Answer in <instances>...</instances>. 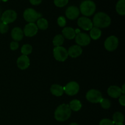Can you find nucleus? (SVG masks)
Masks as SVG:
<instances>
[{
    "label": "nucleus",
    "instance_id": "f257e3e1",
    "mask_svg": "<svg viewBox=\"0 0 125 125\" xmlns=\"http://www.w3.org/2000/svg\"><path fill=\"white\" fill-rule=\"evenodd\" d=\"M72 110L69 105L62 104L57 107L54 112V118L58 122H65L70 117Z\"/></svg>",
    "mask_w": 125,
    "mask_h": 125
},
{
    "label": "nucleus",
    "instance_id": "f03ea898",
    "mask_svg": "<svg viewBox=\"0 0 125 125\" xmlns=\"http://www.w3.org/2000/svg\"><path fill=\"white\" fill-rule=\"evenodd\" d=\"M93 25L98 28H107L111 24V19L109 16L104 12L96 13L93 18Z\"/></svg>",
    "mask_w": 125,
    "mask_h": 125
},
{
    "label": "nucleus",
    "instance_id": "7ed1b4c3",
    "mask_svg": "<svg viewBox=\"0 0 125 125\" xmlns=\"http://www.w3.org/2000/svg\"><path fill=\"white\" fill-rule=\"evenodd\" d=\"M96 10V5L94 1L91 0H86L81 4L80 12L83 15L86 17L91 16L95 13Z\"/></svg>",
    "mask_w": 125,
    "mask_h": 125
},
{
    "label": "nucleus",
    "instance_id": "20e7f679",
    "mask_svg": "<svg viewBox=\"0 0 125 125\" xmlns=\"http://www.w3.org/2000/svg\"><path fill=\"white\" fill-rule=\"evenodd\" d=\"M42 15L39 12H37L34 9L28 8L24 10L23 13V17L26 21L29 23H34L41 18Z\"/></svg>",
    "mask_w": 125,
    "mask_h": 125
},
{
    "label": "nucleus",
    "instance_id": "39448f33",
    "mask_svg": "<svg viewBox=\"0 0 125 125\" xmlns=\"http://www.w3.org/2000/svg\"><path fill=\"white\" fill-rule=\"evenodd\" d=\"M53 55L55 59L59 62H64L68 56L67 50L62 46L55 47L54 48Z\"/></svg>",
    "mask_w": 125,
    "mask_h": 125
},
{
    "label": "nucleus",
    "instance_id": "423d86ee",
    "mask_svg": "<svg viewBox=\"0 0 125 125\" xmlns=\"http://www.w3.org/2000/svg\"><path fill=\"white\" fill-rule=\"evenodd\" d=\"M103 98L102 94L99 90L96 89H91L89 90L86 94V99L90 103H98Z\"/></svg>",
    "mask_w": 125,
    "mask_h": 125
},
{
    "label": "nucleus",
    "instance_id": "0eeeda50",
    "mask_svg": "<svg viewBox=\"0 0 125 125\" xmlns=\"http://www.w3.org/2000/svg\"><path fill=\"white\" fill-rule=\"evenodd\" d=\"M63 87V91L69 96L76 95L79 90V85L76 82L71 81Z\"/></svg>",
    "mask_w": 125,
    "mask_h": 125
},
{
    "label": "nucleus",
    "instance_id": "6e6552de",
    "mask_svg": "<svg viewBox=\"0 0 125 125\" xmlns=\"http://www.w3.org/2000/svg\"><path fill=\"white\" fill-rule=\"evenodd\" d=\"M17 14L15 11L13 10H7L2 13L1 21L2 23L7 24L14 21L17 19Z\"/></svg>",
    "mask_w": 125,
    "mask_h": 125
},
{
    "label": "nucleus",
    "instance_id": "1a4fd4ad",
    "mask_svg": "<svg viewBox=\"0 0 125 125\" xmlns=\"http://www.w3.org/2000/svg\"><path fill=\"white\" fill-rule=\"evenodd\" d=\"M118 45V39L114 35H111L107 38L104 42V47L107 51H113L117 48Z\"/></svg>",
    "mask_w": 125,
    "mask_h": 125
},
{
    "label": "nucleus",
    "instance_id": "9d476101",
    "mask_svg": "<svg viewBox=\"0 0 125 125\" xmlns=\"http://www.w3.org/2000/svg\"><path fill=\"white\" fill-rule=\"evenodd\" d=\"M75 40L76 43L79 46H85L90 43L91 38L88 34L85 33L79 32L77 35H76Z\"/></svg>",
    "mask_w": 125,
    "mask_h": 125
},
{
    "label": "nucleus",
    "instance_id": "9b49d317",
    "mask_svg": "<svg viewBox=\"0 0 125 125\" xmlns=\"http://www.w3.org/2000/svg\"><path fill=\"white\" fill-rule=\"evenodd\" d=\"M78 24L80 28L85 31H89L94 27L91 20L86 17H82L78 19Z\"/></svg>",
    "mask_w": 125,
    "mask_h": 125
},
{
    "label": "nucleus",
    "instance_id": "f8f14e48",
    "mask_svg": "<svg viewBox=\"0 0 125 125\" xmlns=\"http://www.w3.org/2000/svg\"><path fill=\"white\" fill-rule=\"evenodd\" d=\"M38 28L34 23H29L25 26L23 31V34L26 37H33L38 32Z\"/></svg>",
    "mask_w": 125,
    "mask_h": 125
},
{
    "label": "nucleus",
    "instance_id": "ddd939ff",
    "mask_svg": "<svg viewBox=\"0 0 125 125\" xmlns=\"http://www.w3.org/2000/svg\"><path fill=\"white\" fill-rule=\"evenodd\" d=\"M79 13H80V11L78 7L74 6H72L67 9L65 15L68 19L75 20L79 17Z\"/></svg>",
    "mask_w": 125,
    "mask_h": 125
},
{
    "label": "nucleus",
    "instance_id": "4468645a",
    "mask_svg": "<svg viewBox=\"0 0 125 125\" xmlns=\"http://www.w3.org/2000/svg\"><path fill=\"white\" fill-rule=\"evenodd\" d=\"M17 64L18 68L21 70H25L29 67L30 65V60L28 56L22 55L20 56L17 61Z\"/></svg>",
    "mask_w": 125,
    "mask_h": 125
},
{
    "label": "nucleus",
    "instance_id": "2eb2a0df",
    "mask_svg": "<svg viewBox=\"0 0 125 125\" xmlns=\"http://www.w3.org/2000/svg\"><path fill=\"white\" fill-rule=\"evenodd\" d=\"M67 52H68V56H70L71 57L76 58V57H79L80 55H81L82 52H83V50L79 45H73V46L70 47Z\"/></svg>",
    "mask_w": 125,
    "mask_h": 125
},
{
    "label": "nucleus",
    "instance_id": "dca6fc26",
    "mask_svg": "<svg viewBox=\"0 0 125 125\" xmlns=\"http://www.w3.org/2000/svg\"><path fill=\"white\" fill-rule=\"evenodd\" d=\"M107 94L111 97L117 98L122 95V92L120 87L116 85H112V86H110L107 89Z\"/></svg>",
    "mask_w": 125,
    "mask_h": 125
},
{
    "label": "nucleus",
    "instance_id": "f3484780",
    "mask_svg": "<svg viewBox=\"0 0 125 125\" xmlns=\"http://www.w3.org/2000/svg\"><path fill=\"white\" fill-rule=\"evenodd\" d=\"M23 35L24 34H23V30L20 28H18V27L13 28L11 32V36L15 42L21 40L23 38Z\"/></svg>",
    "mask_w": 125,
    "mask_h": 125
},
{
    "label": "nucleus",
    "instance_id": "a211bd4d",
    "mask_svg": "<svg viewBox=\"0 0 125 125\" xmlns=\"http://www.w3.org/2000/svg\"><path fill=\"white\" fill-rule=\"evenodd\" d=\"M62 34H63V37H65L68 40H72V39H74L76 35L75 31L70 27H67V28L63 29Z\"/></svg>",
    "mask_w": 125,
    "mask_h": 125
},
{
    "label": "nucleus",
    "instance_id": "6ab92c4d",
    "mask_svg": "<svg viewBox=\"0 0 125 125\" xmlns=\"http://www.w3.org/2000/svg\"><path fill=\"white\" fill-rule=\"evenodd\" d=\"M50 91L52 95L56 96H62L64 92L63 87L58 85V84H53L51 85V88H50Z\"/></svg>",
    "mask_w": 125,
    "mask_h": 125
},
{
    "label": "nucleus",
    "instance_id": "aec40b11",
    "mask_svg": "<svg viewBox=\"0 0 125 125\" xmlns=\"http://www.w3.org/2000/svg\"><path fill=\"white\" fill-rule=\"evenodd\" d=\"M113 122L116 125H123L124 115L120 112H117L113 115Z\"/></svg>",
    "mask_w": 125,
    "mask_h": 125
},
{
    "label": "nucleus",
    "instance_id": "412c9836",
    "mask_svg": "<svg viewBox=\"0 0 125 125\" xmlns=\"http://www.w3.org/2000/svg\"><path fill=\"white\" fill-rule=\"evenodd\" d=\"M101 35V31L100 28L94 26L90 29V37L92 38L93 40H98V39H100Z\"/></svg>",
    "mask_w": 125,
    "mask_h": 125
},
{
    "label": "nucleus",
    "instance_id": "4be33fe9",
    "mask_svg": "<svg viewBox=\"0 0 125 125\" xmlns=\"http://www.w3.org/2000/svg\"><path fill=\"white\" fill-rule=\"evenodd\" d=\"M116 10L121 15H125V0H119L116 5Z\"/></svg>",
    "mask_w": 125,
    "mask_h": 125
},
{
    "label": "nucleus",
    "instance_id": "5701e85b",
    "mask_svg": "<svg viewBox=\"0 0 125 125\" xmlns=\"http://www.w3.org/2000/svg\"><path fill=\"white\" fill-rule=\"evenodd\" d=\"M69 107L71 110L73 111H79L82 107V104L81 101L78 100H73L70 103Z\"/></svg>",
    "mask_w": 125,
    "mask_h": 125
},
{
    "label": "nucleus",
    "instance_id": "b1692460",
    "mask_svg": "<svg viewBox=\"0 0 125 125\" xmlns=\"http://www.w3.org/2000/svg\"><path fill=\"white\" fill-rule=\"evenodd\" d=\"M36 25L38 29H40L41 30H45L48 27V22L45 18H40L37 21Z\"/></svg>",
    "mask_w": 125,
    "mask_h": 125
},
{
    "label": "nucleus",
    "instance_id": "393cba45",
    "mask_svg": "<svg viewBox=\"0 0 125 125\" xmlns=\"http://www.w3.org/2000/svg\"><path fill=\"white\" fill-rule=\"evenodd\" d=\"M64 42V37L61 34H58L54 37L52 40V43L56 47L61 46Z\"/></svg>",
    "mask_w": 125,
    "mask_h": 125
},
{
    "label": "nucleus",
    "instance_id": "a878e982",
    "mask_svg": "<svg viewBox=\"0 0 125 125\" xmlns=\"http://www.w3.org/2000/svg\"><path fill=\"white\" fill-rule=\"evenodd\" d=\"M32 51V47L31 45H29V44H25V45H23L21 49V53L23 54V55H26V56L30 54Z\"/></svg>",
    "mask_w": 125,
    "mask_h": 125
},
{
    "label": "nucleus",
    "instance_id": "bb28decb",
    "mask_svg": "<svg viewBox=\"0 0 125 125\" xmlns=\"http://www.w3.org/2000/svg\"><path fill=\"white\" fill-rule=\"evenodd\" d=\"M100 103L101 104V107L105 109H107L109 108L111 106V101L108 100V99L106 98H102L100 101Z\"/></svg>",
    "mask_w": 125,
    "mask_h": 125
},
{
    "label": "nucleus",
    "instance_id": "cd10ccee",
    "mask_svg": "<svg viewBox=\"0 0 125 125\" xmlns=\"http://www.w3.org/2000/svg\"><path fill=\"white\" fill-rule=\"evenodd\" d=\"M68 0H54V3L57 7H63L68 4Z\"/></svg>",
    "mask_w": 125,
    "mask_h": 125
},
{
    "label": "nucleus",
    "instance_id": "c85d7f7f",
    "mask_svg": "<svg viewBox=\"0 0 125 125\" xmlns=\"http://www.w3.org/2000/svg\"><path fill=\"white\" fill-rule=\"evenodd\" d=\"M9 26L8 24H4L3 23H0V32L1 34H5L8 31Z\"/></svg>",
    "mask_w": 125,
    "mask_h": 125
},
{
    "label": "nucleus",
    "instance_id": "c756f323",
    "mask_svg": "<svg viewBox=\"0 0 125 125\" xmlns=\"http://www.w3.org/2000/svg\"><path fill=\"white\" fill-rule=\"evenodd\" d=\"M57 24L60 27H64L66 24V19L65 17H59L57 19Z\"/></svg>",
    "mask_w": 125,
    "mask_h": 125
},
{
    "label": "nucleus",
    "instance_id": "7c9ffc66",
    "mask_svg": "<svg viewBox=\"0 0 125 125\" xmlns=\"http://www.w3.org/2000/svg\"><path fill=\"white\" fill-rule=\"evenodd\" d=\"M99 125H115L112 120H109V119H107V118H105V119H103L102 120L100 121Z\"/></svg>",
    "mask_w": 125,
    "mask_h": 125
},
{
    "label": "nucleus",
    "instance_id": "2f4dec72",
    "mask_svg": "<svg viewBox=\"0 0 125 125\" xmlns=\"http://www.w3.org/2000/svg\"><path fill=\"white\" fill-rule=\"evenodd\" d=\"M19 47V45H18V42H12L10 43V48L12 50L14 51V50H17Z\"/></svg>",
    "mask_w": 125,
    "mask_h": 125
},
{
    "label": "nucleus",
    "instance_id": "473e14b6",
    "mask_svg": "<svg viewBox=\"0 0 125 125\" xmlns=\"http://www.w3.org/2000/svg\"><path fill=\"white\" fill-rule=\"evenodd\" d=\"M119 103L122 106H124L125 105V96L124 95H121L119 98Z\"/></svg>",
    "mask_w": 125,
    "mask_h": 125
},
{
    "label": "nucleus",
    "instance_id": "72a5a7b5",
    "mask_svg": "<svg viewBox=\"0 0 125 125\" xmlns=\"http://www.w3.org/2000/svg\"><path fill=\"white\" fill-rule=\"evenodd\" d=\"M31 4L32 5H39L42 2V0H29Z\"/></svg>",
    "mask_w": 125,
    "mask_h": 125
},
{
    "label": "nucleus",
    "instance_id": "f704fd0d",
    "mask_svg": "<svg viewBox=\"0 0 125 125\" xmlns=\"http://www.w3.org/2000/svg\"><path fill=\"white\" fill-rule=\"evenodd\" d=\"M125 84H123V86H122V89H121V90H122V94H125Z\"/></svg>",
    "mask_w": 125,
    "mask_h": 125
},
{
    "label": "nucleus",
    "instance_id": "c9c22d12",
    "mask_svg": "<svg viewBox=\"0 0 125 125\" xmlns=\"http://www.w3.org/2000/svg\"><path fill=\"white\" fill-rule=\"evenodd\" d=\"M69 125H79L76 123H70Z\"/></svg>",
    "mask_w": 125,
    "mask_h": 125
},
{
    "label": "nucleus",
    "instance_id": "e433bc0d",
    "mask_svg": "<svg viewBox=\"0 0 125 125\" xmlns=\"http://www.w3.org/2000/svg\"><path fill=\"white\" fill-rule=\"evenodd\" d=\"M2 1H3V2H7V1H8V0H2Z\"/></svg>",
    "mask_w": 125,
    "mask_h": 125
},
{
    "label": "nucleus",
    "instance_id": "4c0bfd02",
    "mask_svg": "<svg viewBox=\"0 0 125 125\" xmlns=\"http://www.w3.org/2000/svg\"><path fill=\"white\" fill-rule=\"evenodd\" d=\"M0 1H1V0H0Z\"/></svg>",
    "mask_w": 125,
    "mask_h": 125
}]
</instances>
